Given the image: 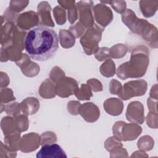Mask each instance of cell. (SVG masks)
<instances>
[{"label":"cell","mask_w":158,"mask_h":158,"mask_svg":"<svg viewBox=\"0 0 158 158\" xmlns=\"http://www.w3.org/2000/svg\"><path fill=\"white\" fill-rule=\"evenodd\" d=\"M147 83L143 80L127 82L117 94L122 99L127 100L132 97L144 95L146 91Z\"/></svg>","instance_id":"6"},{"label":"cell","mask_w":158,"mask_h":158,"mask_svg":"<svg viewBox=\"0 0 158 158\" xmlns=\"http://www.w3.org/2000/svg\"><path fill=\"white\" fill-rule=\"evenodd\" d=\"M1 128L5 135L15 132L16 126L15 118L11 117H4L1 120Z\"/></svg>","instance_id":"21"},{"label":"cell","mask_w":158,"mask_h":158,"mask_svg":"<svg viewBox=\"0 0 158 158\" xmlns=\"http://www.w3.org/2000/svg\"><path fill=\"white\" fill-rule=\"evenodd\" d=\"M19 106H20V104H19L18 102H12L10 104H7L4 106V111H6V112L7 113V114L8 115H13V116H17L18 115V114H19L20 113V109H15L17 107H19Z\"/></svg>","instance_id":"30"},{"label":"cell","mask_w":158,"mask_h":158,"mask_svg":"<svg viewBox=\"0 0 158 158\" xmlns=\"http://www.w3.org/2000/svg\"><path fill=\"white\" fill-rule=\"evenodd\" d=\"M15 99L13 96V92L10 88L1 89V103L7 102L9 101Z\"/></svg>","instance_id":"31"},{"label":"cell","mask_w":158,"mask_h":158,"mask_svg":"<svg viewBox=\"0 0 158 158\" xmlns=\"http://www.w3.org/2000/svg\"><path fill=\"white\" fill-rule=\"evenodd\" d=\"M53 14L57 24L62 25L65 23V12L64 9L59 7V6H57L54 9Z\"/></svg>","instance_id":"27"},{"label":"cell","mask_w":158,"mask_h":158,"mask_svg":"<svg viewBox=\"0 0 158 158\" xmlns=\"http://www.w3.org/2000/svg\"><path fill=\"white\" fill-rule=\"evenodd\" d=\"M95 57L99 61H103L110 57L109 49L106 47H102L95 54Z\"/></svg>","instance_id":"33"},{"label":"cell","mask_w":158,"mask_h":158,"mask_svg":"<svg viewBox=\"0 0 158 158\" xmlns=\"http://www.w3.org/2000/svg\"><path fill=\"white\" fill-rule=\"evenodd\" d=\"M49 77L53 81L57 83L65 77V73L59 67H55L51 70Z\"/></svg>","instance_id":"28"},{"label":"cell","mask_w":158,"mask_h":158,"mask_svg":"<svg viewBox=\"0 0 158 158\" xmlns=\"http://www.w3.org/2000/svg\"><path fill=\"white\" fill-rule=\"evenodd\" d=\"M138 148L143 151H150L154 146V141L149 136H142L138 141Z\"/></svg>","instance_id":"25"},{"label":"cell","mask_w":158,"mask_h":158,"mask_svg":"<svg viewBox=\"0 0 158 158\" xmlns=\"http://www.w3.org/2000/svg\"><path fill=\"white\" fill-rule=\"evenodd\" d=\"M20 107L24 114L32 115L38 111L40 103L35 98H27L21 102Z\"/></svg>","instance_id":"17"},{"label":"cell","mask_w":158,"mask_h":158,"mask_svg":"<svg viewBox=\"0 0 158 158\" xmlns=\"http://www.w3.org/2000/svg\"><path fill=\"white\" fill-rule=\"evenodd\" d=\"M96 22L102 27H106L110 23L113 19L111 10L103 4H97L94 9Z\"/></svg>","instance_id":"12"},{"label":"cell","mask_w":158,"mask_h":158,"mask_svg":"<svg viewBox=\"0 0 158 158\" xmlns=\"http://www.w3.org/2000/svg\"><path fill=\"white\" fill-rule=\"evenodd\" d=\"M40 137H41V144L42 146L46 144H51L57 141V139H56L57 138L55 133L51 131H47V132L43 133Z\"/></svg>","instance_id":"29"},{"label":"cell","mask_w":158,"mask_h":158,"mask_svg":"<svg viewBox=\"0 0 158 158\" xmlns=\"http://www.w3.org/2000/svg\"><path fill=\"white\" fill-rule=\"evenodd\" d=\"M110 92L112 94H118L120 91H121L122 88V86L121 83L115 80H112L110 83Z\"/></svg>","instance_id":"36"},{"label":"cell","mask_w":158,"mask_h":158,"mask_svg":"<svg viewBox=\"0 0 158 158\" xmlns=\"http://www.w3.org/2000/svg\"><path fill=\"white\" fill-rule=\"evenodd\" d=\"M69 29L70 31L76 38L80 37L85 31V27L83 25H81L80 22H78L75 26L70 27Z\"/></svg>","instance_id":"34"},{"label":"cell","mask_w":158,"mask_h":158,"mask_svg":"<svg viewBox=\"0 0 158 158\" xmlns=\"http://www.w3.org/2000/svg\"><path fill=\"white\" fill-rule=\"evenodd\" d=\"M100 72L102 75L104 77H112L115 72V65L114 62L110 59H107V60L101 65Z\"/></svg>","instance_id":"22"},{"label":"cell","mask_w":158,"mask_h":158,"mask_svg":"<svg viewBox=\"0 0 158 158\" xmlns=\"http://www.w3.org/2000/svg\"><path fill=\"white\" fill-rule=\"evenodd\" d=\"M122 22L135 33L141 35L143 38L149 41H151V39L153 38V34L157 33V28L148 22L146 20L141 19H137L135 14L131 10L127 9L125 13L122 15Z\"/></svg>","instance_id":"3"},{"label":"cell","mask_w":158,"mask_h":158,"mask_svg":"<svg viewBox=\"0 0 158 158\" xmlns=\"http://www.w3.org/2000/svg\"><path fill=\"white\" fill-rule=\"evenodd\" d=\"M44 5H42V3L38 4V16L39 18V23H41V25H48L49 27H54V24L52 21L51 18V6L47 2L46 5L45 2H43Z\"/></svg>","instance_id":"15"},{"label":"cell","mask_w":158,"mask_h":158,"mask_svg":"<svg viewBox=\"0 0 158 158\" xmlns=\"http://www.w3.org/2000/svg\"><path fill=\"white\" fill-rule=\"evenodd\" d=\"M91 88L89 85L86 84H82L81 88L77 90L75 94L76 97L80 100H89L93 96Z\"/></svg>","instance_id":"24"},{"label":"cell","mask_w":158,"mask_h":158,"mask_svg":"<svg viewBox=\"0 0 158 158\" xmlns=\"http://www.w3.org/2000/svg\"><path fill=\"white\" fill-rule=\"evenodd\" d=\"M20 138V132H14L6 135L4 143L6 148L10 152H15L19 149V143Z\"/></svg>","instance_id":"18"},{"label":"cell","mask_w":158,"mask_h":158,"mask_svg":"<svg viewBox=\"0 0 158 158\" xmlns=\"http://www.w3.org/2000/svg\"><path fill=\"white\" fill-rule=\"evenodd\" d=\"M17 20V25L22 30H28L31 27L37 26L36 25L39 23V18L38 15L33 12H25L19 16Z\"/></svg>","instance_id":"13"},{"label":"cell","mask_w":158,"mask_h":158,"mask_svg":"<svg viewBox=\"0 0 158 158\" xmlns=\"http://www.w3.org/2000/svg\"><path fill=\"white\" fill-rule=\"evenodd\" d=\"M36 157L37 158H66L67 155L57 144H46L42 146Z\"/></svg>","instance_id":"9"},{"label":"cell","mask_w":158,"mask_h":158,"mask_svg":"<svg viewBox=\"0 0 158 158\" xmlns=\"http://www.w3.org/2000/svg\"><path fill=\"white\" fill-rule=\"evenodd\" d=\"M58 48L59 38L52 29L40 25L30 30L26 34L24 49L27 55L35 60L50 59Z\"/></svg>","instance_id":"1"},{"label":"cell","mask_w":158,"mask_h":158,"mask_svg":"<svg viewBox=\"0 0 158 158\" xmlns=\"http://www.w3.org/2000/svg\"><path fill=\"white\" fill-rule=\"evenodd\" d=\"M39 93L40 96L43 98H52L56 94V86L50 80L46 79L41 85L39 88Z\"/></svg>","instance_id":"19"},{"label":"cell","mask_w":158,"mask_h":158,"mask_svg":"<svg viewBox=\"0 0 158 158\" xmlns=\"http://www.w3.org/2000/svg\"><path fill=\"white\" fill-rule=\"evenodd\" d=\"M105 110L110 115H120L123 108V104L121 100L117 98H109L105 101L104 103Z\"/></svg>","instance_id":"16"},{"label":"cell","mask_w":158,"mask_h":158,"mask_svg":"<svg viewBox=\"0 0 158 158\" xmlns=\"http://www.w3.org/2000/svg\"><path fill=\"white\" fill-rule=\"evenodd\" d=\"M78 114L88 122H94L99 117L100 111L96 105L93 102H86L80 105Z\"/></svg>","instance_id":"11"},{"label":"cell","mask_w":158,"mask_h":158,"mask_svg":"<svg viewBox=\"0 0 158 158\" xmlns=\"http://www.w3.org/2000/svg\"><path fill=\"white\" fill-rule=\"evenodd\" d=\"M114 137L118 140L131 141L136 139L141 134V127L136 123H127L125 122H116L112 128Z\"/></svg>","instance_id":"4"},{"label":"cell","mask_w":158,"mask_h":158,"mask_svg":"<svg viewBox=\"0 0 158 158\" xmlns=\"http://www.w3.org/2000/svg\"><path fill=\"white\" fill-rule=\"evenodd\" d=\"M68 18L69 21L70 23H73L75 22L77 18V9L75 7H72L69 9L68 12Z\"/></svg>","instance_id":"38"},{"label":"cell","mask_w":158,"mask_h":158,"mask_svg":"<svg viewBox=\"0 0 158 158\" xmlns=\"http://www.w3.org/2000/svg\"><path fill=\"white\" fill-rule=\"evenodd\" d=\"M59 38L60 44L64 48H69L75 44V36L67 30L61 29L59 31Z\"/></svg>","instance_id":"20"},{"label":"cell","mask_w":158,"mask_h":158,"mask_svg":"<svg viewBox=\"0 0 158 158\" xmlns=\"http://www.w3.org/2000/svg\"><path fill=\"white\" fill-rule=\"evenodd\" d=\"M41 144V137L36 133L26 134L20 139L19 149L23 152H29L36 150Z\"/></svg>","instance_id":"8"},{"label":"cell","mask_w":158,"mask_h":158,"mask_svg":"<svg viewBox=\"0 0 158 158\" xmlns=\"http://www.w3.org/2000/svg\"><path fill=\"white\" fill-rule=\"evenodd\" d=\"M104 28L97 25L90 27L80 40L83 51L87 55H91L99 49L98 43L101 39V34Z\"/></svg>","instance_id":"5"},{"label":"cell","mask_w":158,"mask_h":158,"mask_svg":"<svg viewBox=\"0 0 158 158\" xmlns=\"http://www.w3.org/2000/svg\"><path fill=\"white\" fill-rule=\"evenodd\" d=\"M127 119L131 122L142 124L144 122V107L138 101H133L129 104L126 112Z\"/></svg>","instance_id":"10"},{"label":"cell","mask_w":158,"mask_h":158,"mask_svg":"<svg viewBox=\"0 0 158 158\" xmlns=\"http://www.w3.org/2000/svg\"><path fill=\"white\" fill-rule=\"evenodd\" d=\"M119 146H122V144L114 136L108 138L105 142V148L109 152Z\"/></svg>","instance_id":"32"},{"label":"cell","mask_w":158,"mask_h":158,"mask_svg":"<svg viewBox=\"0 0 158 158\" xmlns=\"http://www.w3.org/2000/svg\"><path fill=\"white\" fill-rule=\"evenodd\" d=\"M127 52V48L125 44H117L109 49L110 57L117 59L125 56Z\"/></svg>","instance_id":"23"},{"label":"cell","mask_w":158,"mask_h":158,"mask_svg":"<svg viewBox=\"0 0 158 158\" xmlns=\"http://www.w3.org/2000/svg\"><path fill=\"white\" fill-rule=\"evenodd\" d=\"M92 1H89L88 4L86 2H83V4H81L80 2L77 3V6L80 12V23L85 27H91L94 25V20L92 16L91 6Z\"/></svg>","instance_id":"14"},{"label":"cell","mask_w":158,"mask_h":158,"mask_svg":"<svg viewBox=\"0 0 158 158\" xmlns=\"http://www.w3.org/2000/svg\"><path fill=\"white\" fill-rule=\"evenodd\" d=\"M80 106V103L78 101H70L67 104V109L69 112L72 115L78 114V109Z\"/></svg>","instance_id":"37"},{"label":"cell","mask_w":158,"mask_h":158,"mask_svg":"<svg viewBox=\"0 0 158 158\" xmlns=\"http://www.w3.org/2000/svg\"><path fill=\"white\" fill-rule=\"evenodd\" d=\"M149 54L148 48L144 46L135 48L132 51L130 60L118 67L117 77L122 80H126L143 76L149 64Z\"/></svg>","instance_id":"2"},{"label":"cell","mask_w":158,"mask_h":158,"mask_svg":"<svg viewBox=\"0 0 158 158\" xmlns=\"http://www.w3.org/2000/svg\"><path fill=\"white\" fill-rule=\"evenodd\" d=\"M87 84L94 92L101 91L102 90L101 83L96 78H91L90 80H88L87 81Z\"/></svg>","instance_id":"35"},{"label":"cell","mask_w":158,"mask_h":158,"mask_svg":"<svg viewBox=\"0 0 158 158\" xmlns=\"http://www.w3.org/2000/svg\"><path fill=\"white\" fill-rule=\"evenodd\" d=\"M75 80L70 77H64L56 85V94L62 98H67L75 93L78 89Z\"/></svg>","instance_id":"7"},{"label":"cell","mask_w":158,"mask_h":158,"mask_svg":"<svg viewBox=\"0 0 158 158\" xmlns=\"http://www.w3.org/2000/svg\"><path fill=\"white\" fill-rule=\"evenodd\" d=\"M16 129L17 131L21 132L26 131L28 127V118L25 115H20L15 118Z\"/></svg>","instance_id":"26"}]
</instances>
